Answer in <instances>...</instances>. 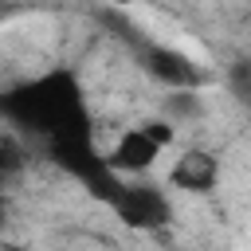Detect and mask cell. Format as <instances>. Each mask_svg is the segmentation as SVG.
<instances>
[{
    "mask_svg": "<svg viewBox=\"0 0 251 251\" xmlns=\"http://www.w3.org/2000/svg\"><path fill=\"white\" fill-rule=\"evenodd\" d=\"M141 129H145V133H149V137H153L161 149L173 141V126H169V122H141Z\"/></svg>",
    "mask_w": 251,
    "mask_h": 251,
    "instance_id": "cell-7",
    "label": "cell"
},
{
    "mask_svg": "<svg viewBox=\"0 0 251 251\" xmlns=\"http://www.w3.org/2000/svg\"><path fill=\"white\" fill-rule=\"evenodd\" d=\"M114 204V212L129 224V227H165L173 220V204L161 188L153 184H126V188H110L106 196Z\"/></svg>",
    "mask_w": 251,
    "mask_h": 251,
    "instance_id": "cell-2",
    "label": "cell"
},
{
    "mask_svg": "<svg viewBox=\"0 0 251 251\" xmlns=\"http://www.w3.org/2000/svg\"><path fill=\"white\" fill-rule=\"evenodd\" d=\"M145 71H149L157 82L173 86V90H196V86L204 82V75L196 71V63H192L188 55L173 51V47H149V51H145Z\"/></svg>",
    "mask_w": 251,
    "mask_h": 251,
    "instance_id": "cell-4",
    "label": "cell"
},
{
    "mask_svg": "<svg viewBox=\"0 0 251 251\" xmlns=\"http://www.w3.org/2000/svg\"><path fill=\"white\" fill-rule=\"evenodd\" d=\"M157 157H161V145H157L141 126H133V129H126V133L118 137V145L110 149L106 169H110V173H149V169L157 165Z\"/></svg>",
    "mask_w": 251,
    "mask_h": 251,
    "instance_id": "cell-3",
    "label": "cell"
},
{
    "mask_svg": "<svg viewBox=\"0 0 251 251\" xmlns=\"http://www.w3.org/2000/svg\"><path fill=\"white\" fill-rule=\"evenodd\" d=\"M8 114L16 122H24L27 129L43 133L47 141L71 129H86V114H82V98L78 86L71 82V75H47L24 90H16L8 98Z\"/></svg>",
    "mask_w": 251,
    "mask_h": 251,
    "instance_id": "cell-1",
    "label": "cell"
},
{
    "mask_svg": "<svg viewBox=\"0 0 251 251\" xmlns=\"http://www.w3.org/2000/svg\"><path fill=\"white\" fill-rule=\"evenodd\" d=\"M20 165H24L20 149H16V145H8V141H0V176H4V173H16Z\"/></svg>",
    "mask_w": 251,
    "mask_h": 251,
    "instance_id": "cell-6",
    "label": "cell"
},
{
    "mask_svg": "<svg viewBox=\"0 0 251 251\" xmlns=\"http://www.w3.org/2000/svg\"><path fill=\"white\" fill-rule=\"evenodd\" d=\"M169 180H173V188H184V192H208L220 180V161H216V153L192 145L176 157V165L169 169Z\"/></svg>",
    "mask_w": 251,
    "mask_h": 251,
    "instance_id": "cell-5",
    "label": "cell"
},
{
    "mask_svg": "<svg viewBox=\"0 0 251 251\" xmlns=\"http://www.w3.org/2000/svg\"><path fill=\"white\" fill-rule=\"evenodd\" d=\"M122 4H133V0H122Z\"/></svg>",
    "mask_w": 251,
    "mask_h": 251,
    "instance_id": "cell-9",
    "label": "cell"
},
{
    "mask_svg": "<svg viewBox=\"0 0 251 251\" xmlns=\"http://www.w3.org/2000/svg\"><path fill=\"white\" fill-rule=\"evenodd\" d=\"M0 224H4V196H0Z\"/></svg>",
    "mask_w": 251,
    "mask_h": 251,
    "instance_id": "cell-8",
    "label": "cell"
}]
</instances>
